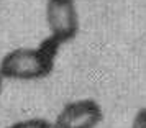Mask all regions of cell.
Here are the masks:
<instances>
[{"mask_svg": "<svg viewBox=\"0 0 146 128\" xmlns=\"http://www.w3.org/2000/svg\"><path fill=\"white\" fill-rule=\"evenodd\" d=\"M131 128H146V107L145 108H139L135 118H133Z\"/></svg>", "mask_w": 146, "mask_h": 128, "instance_id": "5", "label": "cell"}, {"mask_svg": "<svg viewBox=\"0 0 146 128\" xmlns=\"http://www.w3.org/2000/svg\"><path fill=\"white\" fill-rule=\"evenodd\" d=\"M0 92H2V76H0Z\"/></svg>", "mask_w": 146, "mask_h": 128, "instance_id": "6", "label": "cell"}, {"mask_svg": "<svg viewBox=\"0 0 146 128\" xmlns=\"http://www.w3.org/2000/svg\"><path fill=\"white\" fill-rule=\"evenodd\" d=\"M46 21L51 36L62 44L77 34L79 20L76 10V0H48Z\"/></svg>", "mask_w": 146, "mask_h": 128, "instance_id": "2", "label": "cell"}, {"mask_svg": "<svg viewBox=\"0 0 146 128\" xmlns=\"http://www.w3.org/2000/svg\"><path fill=\"white\" fill-rule=\"evenodd\" d=\"M102 107L92 99L67 103L56 117L54 128H95L102 121Z\"/></svg>", "mask_w": 146, "mask_h": 128, "instance_id": "3", "label": "cell"}, {"mask_svg": "<svg viewBox=\"0 0 146 128\" xmlns=\"http://www.w3.org/2000/svg\"><path fill=\"white\" fill-rule=\"evenodd\" d=\"M59 46V41L49 36L36 48H18L7 53L0 62L2 79L35 81L46 77L54 68Z\"/></svg>", "mask_w": 146, "mask_h": 128, "instance_id": "1", "label": "cell"}, {"mask_svg": "<svg viewBox=\"0 0 146 128\" xmlns=\"http://www.w3.org/2000/svg\"><path fill=\"white\" fill-rule=\"evenodd\" d=\"M7 128H54V125L46 118H28V120L15 121Z\"/></svg>", "mask_w": 146, "mask_h": 128, "instance_id": "4", "label": "cell"}]
</instances>
